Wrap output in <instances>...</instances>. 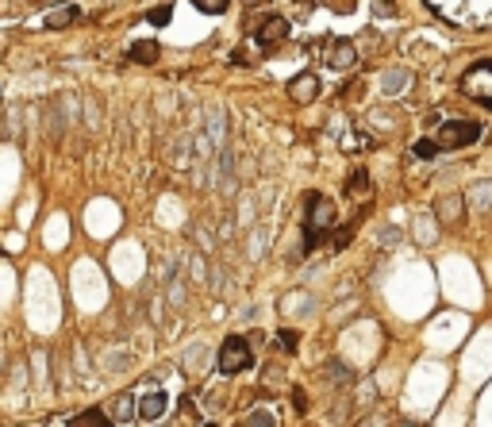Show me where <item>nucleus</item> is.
I'll list each match as a JSON object with an SVG mask.
<instances>
[{"label": "nucleus", "mask_w": 492, "mask_h": 427, "mask_svg": "<svg viewBox=\"0 0 492 427\" xmlns=\"http://www.w3.org/2000/svg\"><path fill=\"white\" fill-rule=\"evenodd\" d=\"M335 227V204L323 193L304 196V254H311Z\"/></svg>", "instance_id": "nucleus-1"}, {"label": "nucleus", "mask_w": 492, "mask_h": 427, "mask_svg": "<svg viewBox=\"0 0 492 427\" xmlns=\"http://www.w3.org/2000/svg\"><path fill=\"white\" fill-rule=\"evenodd\" d=\"M481 139V123L473 120H446L439 127V135H434V143H439V151H462V146H473Z\"/></svg>", "instance_id": "nucleus-2"}, {"label": "nucleus", "mask_w": 492, "mask_h": 427, "mask_svg": "<svg viewBox=\"0 0 492 427\" xmlns=\"http://www.w3.org/2000/svg\"><path fill=\"white\" fill-rule=\"evenodd\" d=\"M250 366H254L250 343H246L242 335H227L224 347H219V369H224L227 377H235V374H242V369H250Z\"/></svg>", "instance_id": "nucleus-3"}, {"label": "nucleus", "mask_w": 492, "mask_h": 427, "mask_svg": "<svg viewBox=\"0 0 492 427\" xmlns=\"http://www.w3.org/2000/svg\"><path fill=\"white\" fill-rule=\"evenodd\" d=\"M434 219H439L442 227H462L465 224V196L462 193L434 196Z\"/></svg>", "instance_id": "nucleus-4"}, {"label": "nucleus", "mask_w": 492, "mask_h": 427, "mask_svg": "<svg viewBox=\"0 0 492 427\" xmlns=\"http://www.w3.org/2000/svg\"><path fill=\"white\" fill-rule=\"evenodd\" d=\"M289 96L292 104H311L319 96V73H297L289 81Z\"/></svg>", "instance_id": "nucleus-5"}, {"label": "nucleus", "mask_w": 492, "mask_h": 427, "mask_svg": "<svg viewBox=\"0 0 492 427\" xmlns=\"http://www.w3.org/2000/svg\"><path fill=\"white\" fill-rule=\"evenodd\" d=\"M285 35H289V20H285V15H266V20H261V27L254 31V39H258L261 46L281 43Z\"/></svg>", "instance_id": "nucleus-6"}, {"label": "nucleus", "mask_w": 492, "mask_h": 427, "mask_svg": "<svg viewBox=\"0 0 492 427\" xmlns=\"http://www.w3.org/2000/svg\"><path fill=\"white\" fill-rule=\"evenodd\" d=\"M135 412H138V420H162V412H166V393L154 389V393H146V397H138Z\"/></svg>", "instance_id": "nucleus-7"}, {"label": "nucleus", "mask_w": 492, "mask_h": 427, "mask_svg": "<svg viewBox=\"0 0 492 427\" xmlns=\"http://www.w3.org/2000/svg\"><path fill=\"white\" fill-rule=\"evenodd\" d=\"M327 62H331L335 70H354L358 65V46L347 43V39H339V43L331 46V54H327Z\"/></svg>", "instance_id": "nucleus-8"}, {"label": "nucleus", "mask_w": 492, "mask_h": 427, "mask_svg": "<svg viewBox=\"0 0 492 427\" xmlns=\"http://www.w3.org/2000/svg\"><path fill=\"white\" fill-rule=\"evenodd\" d=\"M108 420L112 423H131V420H135V397H131V393H119V397L112 400Z\"/></svg>", "instance_id": "nucleus-9"}, {"label": "nucleus", "mask_w": 492, "mask_h": 427, "mask_svg": "<svg viewBox=\"0 0 492 427\" xmlns=\"http://www.w3.org/2000/svg\"><path fill=\"white\" fill-rule=\"evenodd\" d=\"M158 54H162V46L150 43V39H138V43L131 46V62H138V65H154Z\"/></svg>", "instance_id": "nucleus-10"}, {"label": "nucleus", "mask_w": 492, "mask_h": 427, "mask_svg": "<svg viewBox=\"0 0 492 427\" xmlns=\"http://www.w3.org/2000/svg\"><path fill=\"white\" fill-rule=\"evenodd\" d=\"M73 20H77V8H73V4H62V8H54V12L51 15H46V31H62V27H70V23Z\"/></svg>", "instance_id": "nucleus-11"}, {"label": "nucleus", "mask_w": 492, "mask_h": 427, "mask_svg": "<svg viewBox=\"0 0 492 427\" xmlns=\"http://www.w3.org/2000/svg\"><path fill=\"white\" fill-rule=\"evenodd\" d=\"M70 423L73 427H108L112 420H108V412H101V408H89V412H77Z\"/></svg>", "instance_id": "nucleus-12"}, {"label": "nucleus", "mask_w": 492, "mask_h": 427, "mask_svg": "<svg viewBox=\"0 0 492 427\" xmlns=\"http://www.w3.org/2000/svg\"><path fill=\"white\" fill-rule=\"evenodd\" d=\"M169 15H174V4H158V8H150V12H146V20H150L154 27H166Z\"/></svg>", "instance_id": "nucleus-13"}, {"label": "nucleus", "mask_w": 492, "mask_h": 427, "mask_svg": "<svg viewBox=\"0 0 492 427\" xmlns=\"http://www.w3.org/2000/svg\"><path fill=\"white\" fill-rule=\"evenodd\" d=\"M473 200H477V208H488V204H492V181H477V185H473Z\"/></svg>", "instance_id": "nucleus-14"}, {"label": "nucleus", "mask_w": 492, "mask_h": 427, "mask_svg": "<svg viewBox=\"0 0 492 427\" xmlns=\"http://www.w3.org/2000/svg\"><path fill=\"white\" fill-rule=\"evenodd\" d=\"M200 12H208V15H219V12H227V0H193Z\"/></svg>", "instance_id": "nucleus-15"}, {"label": "nucleus", "mask_w": 492, "mask_h": 427, "mask_svg": "<svg viewBox=\"0 0 492 427\" xmlns=\"http://www.w3.org/2000/svg\"><path fill=\"white\" fill-rule=\"evenodd\" d=\"M415 154H420V158H434V154H439V143H434V139H420V143H415Z\"/></svg>", "instance_id": "nucleus-16"}, {"label": "nucleus", "mask_w": 492, "mask_h": 427, "mask_svg": "<svg viewBox=\"0 0 492 427\" xmlns=\"http://www.w3.org/2000/svg\"><path fill=\"white\" fill-rule=\"evenodd\" d=\"M354 231H358V224H342V227H339V235H335V246L342 250V246L350 243V235H354Z\"/></svg>", "instance_id": "nucleus-17"}, {"label": "nucleus", "mask_w": 492, "mask_h": 427, "mask_svg": "<svg viewBox=\"0 0 492 427\" xmlns=\"http://www.w3.org/2000/svg\"><path fill=\"white\" fill-rule=\"evenodd\" d=\"M281 347L285 350H297L300 347V331H289V327H285V331H281Z\"/></svg>", "instance_id": "nucleus-18"}, {"label": "nucleus", "mask_w": 492, "mask_h": 427, "mask_svg": "<svg viewBox=\"0 0 492 427\" xmlns=\"http://www.w3.org/2000/svg\"><path fill=\"white\" fill-rule=\"evenodd\" d=\"M246 423H250V427H254V423H266V427H269V423H273V416H266V412H261V416H250Z\"/></svg>", "instance_id": "nucleus-19"}, {"label": "nucleus", "mask_w": 492, "mask_h": 427, "mask_svg": "<svg viewBox=\"0 0 492 427\" xmlns=\"http://www.w3.org/2000/svg\"><path fill=\"white\" fill-rule=\"evenodd\" d=\"M242 4H250V8H254V4H266V0H242Z\"/></svg>", "instance_id": "nucleus-20"}]
</instances>
